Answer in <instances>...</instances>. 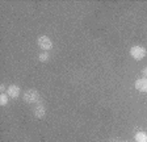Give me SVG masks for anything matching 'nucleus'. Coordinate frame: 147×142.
<instances>
[{"label":"nucleus","instance_id":"nucleus-1","mask_svg":"<svg viewBox=\"0 0 147 142\" xmlns=\"http://www.w3.org/2000/svg\"><path fill=\"white\" fill-rule=\"evenodd\" d=\"M130 55L135 61H142L147 55V50L143 46H141V45H134V46L130 47Z\"/></svg>","mask_w":147,"mask_h":142},{"label":"nucleus","instance_id":"nucleus-2","mask_svg":"<svg viewBox=\"0 0 147 142\" xmlns=\"http://www.w3.org/2000/svg\"><path fill=\"white\" fill-rule=\"evenodd\" d=\"M22 99L28 104H34V103H38V100H40V93L36 90H33V88H29V90H26L24 92Z\"/></svg>","mask_w":147,"mask_h":142},{"label":"nucleus","instance_id":"nucleus-3","mask_svg":"<svg viewBox=\"0 0 147 142\" xmlns=\"http://www.w3.org/2000/svg\"><path fill=\"white\" fill-rule=\"evenodd\" d=\"M37 43L43 51H49L50 49H53V41L47 36H40L37 40Z\"/></svg>","mask_w":147,"mask_h":142},{"label":"nucleus","instance_id":"nucleus-4","mask_svg":"<svg viewBox=\"0 0 147 142\" xmlns=\"http://www.w3.org/2000/svg\"><path fill=\"white\" fill-rule=\"evenodd\" d=\"M21 93V90L20 87L16 86V84H11V86L7 88V95L9 96V99H17L18 96Z\"/></svg>","mask_w":147,"mask_h":142},{"label":"nucleus","instance_id":"nucleus-5","mask_svg":"<svg viewBox=\"0 0 147 142\" xmlns=\"http://www.w3.org/2000/svg\"><path fill=\"white\" fill-rule=\"evenodd\" d=\"M134 86H135V88H137L139 92H147V78L137 79Z\"/></svg>","mask_w":147,"mask_h":142},{"label":"nucleus","instance_id":"nucleus-6","mask_svg":"<svg viewBox=\"0 0 147 142\" xmlns=\"http://www.w3.org/2000/svg\"><path fill=\"white\" fill-rule=\"evenodd\" d=\"M33 113H34V116H36L37 118H43V117H45V114H46L45 105H43V104H38L36 108H34Z\"/></svg>","mask_w":147,"mask_h":142},{"label":"nucleus","instance_id":"nucleus-7","mask_svg":"<svg viewBox=\"0 0 147 142\" xmlns=\"http://www.w3.org/2000/svg\"><path fill=\"white\" fill-rule=\"evenodd\" d=\"M135 142H147V133L146 132H138L135 134Z\"/></svg>","mask_w":147,"mask_h":142},{"label":"nucleus","instance_id":"nucleus-8","mask_svg":"<svg viewBox=\"0 0 147 142\" xmlns=\"http://www.w3.org/2000/svg\"><path fill=\"white\" fill-rule=\"evenodd\" d=\"M8 99H9V96L7 95V93H0V105H1V107H5V105L8 104Z\"/></svg>","mask_w":147,"mask_h":142},{"label":"nucleus","instance_id":"nucleus-9","mask_svg":"<svg viewBox=\"0 0 147 142\" xmlns=\"http://www.w3.org/2000/svg\"><path fill=\"white\" fill-rule=\"evenodd\" d=\"M49 58H50V54L47 51H42L40 55H38V59H40L41 62H47Z\"/></svg>","mask_w":147,"mask_h":142},{"label":"nucleus","instance_id":"nucleus-10","mask_svg":"<svg viewBox=\"0 0 147 142\" xmlns=\"http://www.w3.org/2000/svg\"><path fill=\"white\" fill-rule=\"evenodd\" d=\"M4 91H7L5 86H4V84H0V92H1V93H4Z\"/></svg>","mask_w":147,"mask_h":142},{"label":"nucleus","instance_id":"nucleus-11","mask_svg":"<svg viewBox=\"0 0 147 142\" xmlns=\"http://www.w3.org/2000/svg\"><path fill=\"white\" fill-rule=\"evenodd\" d=\"M142 74H143V78H147V66L143 68V71H142Z\"/></svg>","mask_w":147,"mask_h":142}]
</instances>
